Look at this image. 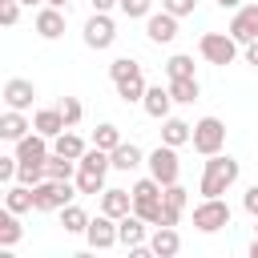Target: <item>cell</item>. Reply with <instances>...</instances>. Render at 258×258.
I'll return each instance as SVG.
<instances>
[{
	"mask_svg": "<svg viewBox=\"0 0 258 258\" xmlns=\"http://www.w3.org/2000/svg\"><path fill=\"white\" fill-rule=\"evenodd\" d=\"M238 173H242V165L230 153H210L206 157V169H202V198H222L238 181Z\"/></svg>",
	"mask_w": 258,
	"mask_h": 258,
	"instance_id": "6da1fadb",
	"label": "cell"
},
{
	"mask_svg": "<svg viewBox=\"0 0 258 258\" xmlns=\"http://www.w3.org/2000/svg\"><path fill=\"white\" fill-rule=\"evenodd\" d=\"M109 77H113V85H117V97L129 105V101H141L145 97V73H141V64L137 60H129V56H117L113 64H109Z\"/></svg>",
	"mask_w": 258,
	"mask_h": 258,
	"instance_id": "7a4b0ae2",
	"label": "cell"
},
{
	"mask_svg": "<svg viewBox=\"0 0 258 258\" xmlns=\"http://www.w3.org/2000/svg\"><path fill=\"white\" fill-rule=\"evenodd\" d=\"M198 52H202L210 64H234V56H238V40H234L230 32H202Z\"/></svg>",
	"mask_w": 258,
	"mask_h": 258,
	"instance_id": "3957f363",
	"label": "cell"
},
{
	"mask_svg": "<svg viewBox=\"0 0 258 258\" xmlns=\"http://www.w3.org/2000/svg\"><path fill=\"white\" fill-rule=\"evenodd\" d=\"M32 202H36L40 214L64 210V206L73 202V185H69V181H52V177H44L40 185H32Z\"/></svg>",
	"mask_w": 258,
	"mask_h": 258,
	"instance_id": "277c9868",
	"label": "cell"
},
{
	"mask_svg": "<svg viewBox=\"0 0 258 258\" xmlns=\"http://www.w3.org/2000/svg\"><path fill=\"white\" fill-rule=\"evenodd\" d=\"M202 157H210V153H222V145H226V125L218 121V117H202L198 125H194V141H189Z\"/></svg>",
	"mask_w": 258,
	"mask_h": 258,
	"instance_id": "5b68a950",
	"label": "cell"
},
{
	"mask_svg": "<svg viewBox=\"0 0 258 258\" xmlns=\"http://www.w3.org/2000/svg\"><path fill=\"white\" fill-rule=\"evenodd\" d=\"M145 165H149V173H153L161 185H173V181L181 177V161H177V149H173V145H165V141H161V145H157V149L145 157Z\"/></svg>",
	"mask_w": 258,
	"mask_h": 258,
	"instance_id": "8992f818",
	"label": "cell"
},
{
	"mask_svg": "<svg viewBox=\"0 0 258 258\" xmlns=\"http://www.w3.org/2000/svg\"><path fill=\"white\" fill-rule=\"evenodd\" d=\"M194 226H198L202 234H214V230L230 226V206H226L222 198H206L202 206H194Z\"/></svg>",
	"mask_w": 258,
	"mask_h": 258,
	"instance_id": "52a82bcc",
	"label": "cell"
},
{
	"mask_svg": "<svg viewBox=\"0 0 258 258\" xmlns=\"http://www.w3.org/2000/svg\"><path fill=\"white\" fill-rule=\"evenodd\" d=\"M113 40H117V24L109 20V12H93V16L85 20V44L101 52V48H109Z\"/></svg>",
	"mask_w": 258,
	"mask_h": 258,
	"instance_id": "ba28073f",
	"label": "cell"
},
{
	"mask_svg": "<svg viewBox=\"0 0 258 258\" xmlns=\"http://www.w3.org/2000/svg\"><path fill=\"white\" fill-rule=\"evenodd\" d=\"M48 141H52V137H44V133H36V129H32V133H24V137L16 141V157H20L24 165H44V161H48V153H52V149H48Z\"/></svg>",
	"mask_w": 258,
	"mask_h": 258,
	"instance_id": "9c48e42d",
	"label": "cell"
},
{
	"mask_svg": "<svg viewBox=\"0 0 258 258\" xmlns=\"http://www.w3.org/2000/svg\"><path fill=\"white\" fill-rule=\"evenodd\" d=\"M230 36H234L238 44H250V40H258V4H242V8H234Z\"/></svg>",
	"mask_w": 258,
	"mask_h": 258,
	"instance_id": "30bf717a",
	"label": "cell"
},
{
	"mask_svg": "<svg viewBox=\"0 0 258 258\" xmlns=\"http://www.w3.org/2000/svg\"><path fill=\"white\" fill-rule=\"evenodd\" d=\"M85 238H89V246L93 250H113L121 238H117V218H109V214H101V218H93L89 222V230H85Z\"/></svg>",
	"mask_w": 258,
	"mask_h": 258,
	"instance_id": "8fae6325",
	"label": "cell"
},
{
	"mask_svg": "<svg viewBox=\"0 0 258 258\" xmlns=\"http://www.w3.org/2000/svg\"><path fill=\"white\" fill-rule=\"evenodd\" d=\"M145 32H149L153 44H169V40L177 36V16L165 12V8H161V12H149V16H145Z\"/></svg>",
	"mask_w": 258,
	"mask_h": 258,
	"instance_id": "7c38bea8",
	"label": "cell"
},
{
	"mask_svg": "<svg viewBox=\"0 0 258 258\" xmlns=\"http://www.w3.org/2000/svg\"><path fill=\"white\" fill-rule=\"evenodd\" d=\"M32 97H36V85L32 81H24V77L4 81V105L8 109H32Z\"/></svg>",
	"mask_w": 258,
	"mask_h": 258,
	"instance_id": "4fadbf2b",
	"label": "cell"
},
{
	"mask_svg": "<svg viewBox=\"0 0 258 258\" xmlns=\"http://www.w3.org/2000/svg\"><path fill=\"white\" fill-rule=\"evenodd\" d=\"M141 105H145V113H149L153 121H165V117H169V105H173L169 85H165V89H161V85H149L145 97H141Z\"/></svg>",
	"mask_w": 258,
	"mask_h": 258,
	"instance_id": "5bb4252c",
	"label": "cell"
},
{
	"mask_svg": "<svg viewBox=\"0 0 258 258\" xmlns=\"http://www.w3.org/2000/svg\"><path fill=\"white\" fill-rule=\"evenodd\" d=\"M145 218L141 214H125V218H117V238H121V246H145Z\"/></svg>",
	"mask_w": 258,
	"mask_h": 258,
	"instance_id": "9a60e30c",
	"label": "cell"
},
{
	"mask_svg": "<svg viewBox=\"0 0 258 258\" xmlns=\"http://www.w3.org/2000/svg\"><path fill=\"white\" fill-rule=\"evenodd\" d=\"M101 214L109 218L133 214V189H101Z\"/></svg>",
	"mask_w": 258,
	"mask_h": 258,
	"instance_id": "2e32d148",
	"label": "cell"
},
{
	"mask_svg": "<svg viewBox=\"0 0 258 258\" xmlns=\"http://www.w3.org/2000/svg\"><path fill=\"white\" fill-rule=\"evenodd\" d=\"M36 32H40L44 40H56V36L64 32V8H52V4H44V8L36 12Z\"/></svg>",
	"mask_w": 258,
	"mask_h": 258,
	"instance_id": "e0dca14e",
	"label": "cell"
},
{
	"mask_svg": "<svg viewBox=\"0 0 258 258\" xmlns=\"http://www.w3.org/2000/svg\"><path fill=\"white\" fill-rule=\"evenodd\" d=\"M149 250H153L157 258H173V254L181 250V234H177L173 226H157L153 238H149Z\"/></svg>",
	"mask_w": 258,
	"mask_h": 258,
	"instance_id": "ac0fdd59",
	"label": "cell"
},
{
	"mask_svg": "<svg viewBox=\"0 0 258 258\" xmlns=\"http://www.w3.org/2000/svg\"><path fill=\"white\" fill-rule=\"evenodd\" d=\"M32 129H36V133H44V137H60L69 125H64V113L52 105V109H36V117H32Z\"/></svg>",
	"mask_w": 258,
	"mask_h": 258,
	"instance_id": "d6986e66",
	"label": "cell"
},
{
	"mask_svg": "<svg viewBox=\"0 0 258 258\" xmlns=\"http://www.w3.org/2000/svg\"><path fill=\"white\" fill-rule=\"evenodd\" d=\"M28 129H32V121L24 117V109H8V113L0 117V137H4V141H12V145H16Z\"/></svg>",
	"mask_w": 258,
	"mask_h": 258,
	"instance_id": "ffe728a7",
	"label": "cell"
},
{
	"mask_svg": "<svg viewBox=\"0 0 258 258\" xmlns=\"http://www.w3.org/2000/svg\"><path fill=\"white\" fill-rule=\"evenodd\" d=\"M161 141L173 145V149H177V145H189V141H194V125H185L181 117H165V121H161Z\"/></svg>",
	"mask_w": 258,
	"mask_h": 258,
	"instance_id": "44dd1931",
	"label": "cell"
},
{
	"mask_svg": "<svg viewBox=\"0 0 258 258\" xmlns=\"http://www.w3.org/2000/svg\"><path fill=\"white\" fill-rule=\"evenodd\" d=\"M109 157H113V169H121V173H133L137 165H145V153H141L133 141H121Z\"/></svg>",
	"mask_w": 258,
	"mask_h": 258,
	"instance_id": "7402d4cb",
	"label": "cell"
},
{
	"mask_svg": "<svg viewBox=\"0 0 258 258\" xmlns=\"http://www.w3.org/2000/svg\"><path fill=\"white\" fill-rule=\"evenodd\" d=\"M77 169H81V161L60 157V153H48V161H44V177H52V181H73Z\"/></svg>",
	"mask_w": 258,
	"mask_h": 258,
	"instance_id": "603a6c76",
	"label": "cell"
},
{
	"mask_svg": "<svg viewBox=\"0 0 258 258\" xmlns=\"http://www.w3.org/2000/svg\"><path fill=\"white\" fill-rule=\"evenodd\" d=\"M4 206L12 210V214H28V210H36V202H32V185H24V181H8V194H4Z\"/></svg>",
	"mask_w": 258,
	"mask_h": 258,
	"instance_id": "cb8c5ba5",
	"label": "cell"
},
{
	"mask_svg": "<svg viewBox=\"0 0 258 258\" xmlns=\"http://www.w3.org/2000/svg\"><path fill=\"white\" fill-rule=\"evenodd\" d=\"M85 149H89V145H85L77 133H69V129H64L60 137H52V153H60V157H73V161H81V157H85Z\"/></svg>",
	"mask_w": 258,
	"mask_h": 258,
	"instance_id": "d4e9b609",
	"label": "cell"
},
{
	"mask_svg": "<svg viewBox=\"0 0 258 258\" xmlns=\"http://www.w3.org/2000/svg\"><path fill=\"white\" fill-rule=\"evenodd\" d=\"M89 222H93V218H89L81 206H73V202L60 210V226H64V234H85V230H89Z\"/></svg>",
	"mask_w": 258,
	"mask_h": 258,
	"instance_id": "484cf974",
	"label": "cell"
},
{
	"mask_svg": "<svg viewBox=\"0 0 258 258\" xmlns=\"http://www.w3.org/2000/svg\"><path fill=\"white\" fill-rule=\"evenodd\" d=\"M169 93H173V101H181V105H194L198 101V77H177V81H169Z\"/></svg>",
	"mask_w": 258,
	"mask_h": 258,
	"instance_id": "4316f807",
	"label": "cell"
},
{
	"mask_svg": "<svg viewBox=\"0 0 258 258\" xmlns=\"http://www.w3.org/2000/svg\"><path fill=\"white\" fill-rule=\"evenodd\" d=\"M20 242V222H16V214L4 206V214H0V246L8 250V246H16Z\"/></svg>",
	"mask_w": 258,
	"mask_h": 258,
	"instance_id": "83f0119b",
	"label": "cell"
},
{
	"mask_svg": "<svg viewBox=\"0 0 258 258\" xmlns=\"http://www.w3.org/2000/svg\"><path fill=\"white\" fill-rule=\"evenodd\" d=\"M165 77H169V81H177V77H194V56L173 52V56L165 60Z\"/></svg>",
	"mask_w": 258,
	"mask_h": 258,
	"instance_id": "f1b7e54d",
	"label": "cell"
},
{
	"mask_svg": "<svg viewBox=\"0 0 258 258\" xmlns=\"http://www.w3.org/2000/svg\"><path fill=\"white\" fill-rule=\"evenodd\" d=\"M93 145H101V149H109V153H113V149L121 145V129H117V125H109V121H105V125H97V129H93Z\"/></svg>",
	"mask_w": 258,
	"mask_h": 258,
	"instance_id": "f546056e",
	"label": "cell"
},
{
	"mask_svg": "<svg viewBox=\"0 0 258 258\" xmlns=\"http://www.w3.org/2000/svg\"><path fill=\"white\" fill-rule=\"evenodd\" d=\"M77 189H81V194H101V189H105V173L77 169Z\"/></svg>",
	"mask_w": 258,
	"mask_h": 258,
	"instance_id": "4dcf8cb0",
	"label": "cell"
},
{
	"mask_svg": "<svg viewBox=\"0 0 258 258\" xmlns=\"http://www.w3.org/2000/svg\"><path fill=\"white\" fill-rule=\"evenodd\" d=\"M56 109L64 113V125H69V129H73V125H77V121L85 117V105H81L77 97H60V105H56Z\"/></svg>",
	"mask_w": 258,
	"mask_h": 258,
	"instance_id": "1f68e13d",
	"label": "cell"
},
{
	"mask_svg": "<svg viewBox=\"0 0 258 258\" xmlns=\"http://www.w3.org/2000/svg\"><path fill=\"white\" fill-rule=\"evenodd\" d=\"M117 8H121V12L129 16V20H141V16H149V8H153V0H121Z\"/></svg>",
	"mask_w": 258,
	"mask_h": 258,
	"instance_id": "d6a6232c",
	"label": "cell"
},
{
	"mask_svg": "<svg viewBox=\"0 0 258 258\" xmlns=\"http://www.w3.org/2000/svg\"><path fill=\"white\" fill-rule=\"evenodd\" d=\"M185 194H189V189H185L181 181H173V185H165V194H161V198H165L173 210H185Z\"/></svg>",
	"mask_w": 258,
	"mask_h": 258,
	"instance_id": "836d02e7",
	"label": "cell"
},
{
	"mask_svg": "<svg viewBox=\"0 0 258 258\" xmlns=\"http://www.w3.org/2000/svg\"><path fill=\"white\" fill-rule=\"evenodd\" d=\"M16 20H20V0H0V24L12 28Z\"/></svg>",
	"mask_w": 258,
	"mask_h": 258,
	"instance_id": "e575fe53",
	"label": "cell"
},
{
	"mask_svg": "<svg viewBox=\"0 0 258 258\" xmlns=\"http://www.w3.org/2000/svg\"><path fill=\"white\" fill-rule=\"evenodd\" d=\"M194 4H198V0H161V8H165V12H173L177 20H181V16H189V12H194Z\"/></svg>",
	"mask_w": 258,
	"mask_h": 258,
	"instance_id": "d590c367",
	"label": "cell"
},
{
	"mask_svg": "<svg viewBox=\"0 0 258 258\" xmlns=\"http://www.w3.org/2000/svg\"><path fill=\"white\" fill-rule=\"evenodd\" d=\"M16 169H20V157H0V181H16Z\"/></svg>",
	"mask_w": 258,
	"mask_h": 258,
	"instance_id": "8d00e7d4",
	"label": "cell"
},
{
	"mask_svg": "<svg viewBox=\"0 0 258 258\" xmlns=\"http://www.w3.org/2000/svg\"><path fill=\"white\" fill-rule=\"evenodd\" d=\"M242 206H246V214H254V218H258V185H250V189H246Z\"/></svg>",
	"mask_w": 258,
	"mask_h": 258,
	"instance_id": "74e56055",
	"label": "cell"
},
{
	"mask_svg": "<svg viewBox=\"0 0 258 258\" xmlns=\"http://www.w3.org/2000/svg\"><path fill=\"white\" fill-rule=\"evenodd\" d=\"M246 64H254V69H258V40H250V44H246Z\"/></svg>",
	"mask_w": 258,
	"mask_h": 258,
	"instance_id": "f35d334b",
	"label": "cell"
},
{
	"mask_svg": "<svg viewBox=\"0 0 258 258\" xmlns=\"http://www.w3.org/2000/svg\"><path fill=\"white\" fill-rule=\"evenodd\" d=\"M121 0H93V12H109V8H117Z\"/></svg>",
	"mask_w": 258,
	"mask_h": 258,
	"instance_id": "ab89813d",
	"label": "cell"
},
{
	"mask_svg": "<svg viewBox=\"0 0 258 258\" xmlns=\"http://www.w3.org/2000/svg\"><path fill=\"white\" fill-rule=\"evenodd\" d=\"M218 8H242V0H218Z\"/></svg>",
	"mask_w": 258,
	"mask_h": 258,
	"instance_id": "60d3db41",
	"label": "cell"
},
{
	"mask_svg": "<svg viewBox=\"0 0 258 258\" xmlns=\"http://www.w3.org/2000/svg\"><path fill=\"white\" fill-rule=\"evenodd\" d=\"M44 4H52V8H69V0H44Z\"/></svg>",
	"mask_w": 258,
	"mask_h": 258,
	"instance_id": "b9f144b4",
	"label": "cell"
},
{
	"mask_svg": "<svg viewBox=\"0 0 258 258\" xmlns=\"http://www.w3.org/2000/svg\"><path fill=\"white\" fill-rule=\"evenodd\" d=\"M20 4H44V0H20Z\"/></svg>",
	"mask_w": 258,
	"mask_h": 258,
	"instance_id": "7bdbcfd3",
	"label": "cell"
}]
</instances>
